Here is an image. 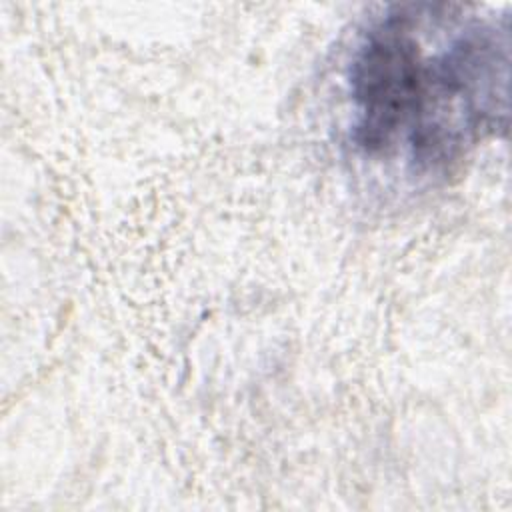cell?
Returning <instances> with one entry per match:
<instances>
[{"label":"cell","mask_w":512,"mask_h":512,"mask_svg":"<svg viewBox=\"0 0 512 512\" xmlns=\"http://www.w3.org/2000/svg\"><path fill=\"white\" fill-rule=\"evenodd\" d=\"M506 18L406 2L360 30L346 68L348 140L372 166L416 184L450 176L508 124Z\"/></svg>","instance_id":"obj_1"}]
</instances>
